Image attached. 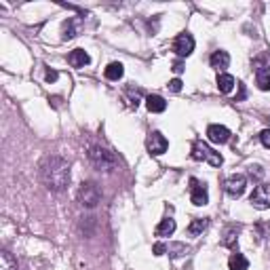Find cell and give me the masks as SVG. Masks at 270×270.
Wrapping results in <instances>:
<instances>
[{
  "mask_svg": "<svg viewBox=\"0 0 270 270\" xmlns=\"http://www.w3.org/2000/svg\"><path fill=\"white\" fill-rule=\"evenodd\" d=\"M40 180L49 190L60 192L70 184V165L60 156L44 158V163L40 165Z\"/></svg>",
  "mask_w": 270,
  "mask_h": 270,
  "instance_id": "1",
  "label": "cell"
},
{
  "mask_svg": "<svg viewBox=\"0 0 270 270\" xmlns=\"http://www.w3.org/2000/svg\"><path fill=\"white\" fill-rule=\"evenodd\" d=\"M89 158H91V163H93L95 167L105 169V171H112V169L116 167L114 154H112L110 150L101 148V146H91V148H89Z\"/></svg>",
  "mask_w": 270,
  "mask_h": 270,
  "instance_id": "2",
  "label": "cell"
},
{
  "mask_svg": "<svg viewBox=\"0 0 270 270\" xmlns=\"http://www.w3.org/2000/svg\"><path fill=\"white\" fill-rule=\"evenodd\" d=\"M192 158L194 160H207L209 165H213V167L222 165V156L215 150H211L205 142H201V139H196V142L192 144Z\"/></svg>",
  "mask_w": 270,
  "mask_h": 270,
  "instance_id": "3",
  "label": "cell"
},
{
  "mask_svg": "<svg viewBox=\"0 0 270 270\" xmlns=\"http://www.w3.org/2000/svg\"><path fill=\"white\" fill-rule=\"evenodd\" d=\"M78 198H80V203H83L85 207L93 209V207H95V205L99 203V198H101V192H99V188H97L95 184L87 182V184H83V186H80Z\"/></svg>",
  "mask_w": 270,
  "mask_h": 270,
  "instance_id": "4",
  "label": "cell"
},
{
  "mask_svg": "<svg viewBox=\"0 0 270 270\" xmlns=\"http://www.w3.org/2000/svg\"><path fill=\"white\" fill-rule=\"evenodd\" d=\"M249 201L255 209H270V184H260V186H255V190L251 192L249 196Z\"/></svg>",
  "mask_w": 270,
  "mask_h": 270,
  "instance_id": "5",
  "label": "cell"
},
{
  "mask_svg": "<svg viewBox=\"0 0 270 270\" xmlns=\"http://www.w3.org/2000/svg\"><path fill=\"white\" fill-rule=\"evenodd\" d=\"M146 146H148V152H150V154L160 156V154H165V152H167L169 142H167V137L163 135V133L152 131L150 137H148V142H146Z\"/></svg>",
  "mask_w": 270,
  "mask_h": 270,
  "instance_id": "6",
  "label": "cell"
},
{
  "mask_svg": "<svg viewBox=\"0 0 270 270\" xmlns=\"http://www.w3.org/2000/svg\"><path fill=\"white\" fill-rule=\"evenodd\" d=\"M190 198L196 207H203L209 203V194H207V186L203 182H198L196 178L190 180Z\"/></svg>",
  "mask_w": 270,
  "mask_h": 270,
  "instance_id": "7",
  "label": "cell"
},
{
  "mask_svg": "<svg viewBox=\"0 0 270 270\" xmlns=\"http://www.w3.org/2000/svg\"><path fill=\"white\" fill-rule=\"evenodd\" d=\"M245 186H247V178H245V175H241V173L230 175V178L226 180V184H224L228 196H232V198H239V196L245 192Z\"/></svg>",
  "mask_w": 270,
  "mask_h": 270,
  "instance_id": "8",
  "label": "cell"
},
{
  "mask_svg": "<svg viewBox=\"0 0 270 270\" xmlns=\"http://www.w3.org/2000/svg\"><path fill=\"white\" fill-rule=\"evenodd\" d=\"M173 51L178 53L180 57H188V55L194 51V38L188 32L180 34V36L175 38V42H173Z\"/></svg>",
  "mask_w": 270,
  "mask_h": 270,
  "instance_id": "9",
  "label": "cell"
},
{
  "mask_svg": "<svg viewBox=\"0 0 270 270\" xmlns=\"http://www.w3.org/2000/svg\"><path fill=\"white\" fill-rule=\"evenodd\" d=\"M207 137H209V142H213V144H226L230 139V131L224 125H209Z\"/></svg>",
  "mask_w": 270,
  "mask_h": 270,
  "instance_id": "10",
  "label": "cell"
},
{
  "mask_svg": "<svg viewBox=\"0 0 270 270\" xmlns=\"http://www.w3.org/2000/svg\"><path fill=\"white\" fill-rule=\"evenodd\" d=\"M255 83L262 91H270V66H260L255 70Z\"/></svg>",
  "mask_w": 270,
  "mask_h": 270,
  "instance_id": "11",
  "label": "cell"
},
{
  "mask_svg": "<svg viewBox=\"0 0 270 270\" xmlns=\"http://www.w3.org/2000/svg\"><path fill=\"white\" fill-rule=\"evenodd\" d=\"M228 64H230V55L226 51H215L211 55V68H215L220 74H222V70L228 68Z\"/></svg>",
  "mask_w": 270,
  "mask_h": 270,
  "instance_id": "12",
  "label": "cell"
},
{
  "mask_svg": "<svg viewBox=\"0 0 270 270\" xmlns=\"http://www.w3.org/2000/svg\"><path fill=\"white\" fill-rule=\"evenodd\" d=\"M68 62H70V66H74V68H85L91 60H89L87 51H83V49H74L72 53L68 55Z\"/></svg>",
  "mask_w": 270,
  "mask_h": 270,
  "instance_id": "13",
  "label": "cell"
},
{
  "mask_svg": "<svg viewBox=\"0 0 270 270\" xmlns=\"http://www.w3.org/2000/svg\"><path fill=\"white\" fill-rule=\"evenodd\" d=\"M146 105H148L150 112H156V114L167 110V101L163 99L160 95H148V97H146Z\"/></svg>",
  "mask_w": 270,
  "mask_h": 270,
  "instance_id": "14",
  "label": "cell"
},
{
  "mask_svg": "<svg viewBox=\"0 0 270 270\" xmlns=\"http://www.w3.org/2000/svg\"><path fill=\"white\" fill-rule=\"evenodd\" d=\"M228 266H230V270H247L249 268V260L245 257L243 253H232L230 255V260H228Z\"/></svg>",
  "mask_w": 270,
  "mask_h": 270,
  "instance_id": "15",
  "label": "cell"
},
{
  "mask_svg": "<svg viewBox=\"0 0 270 270\" xmlns=\"http://www.w3.org/2000/svg\"><path fill=\"white\" fill-rule=\"evenodd\" d=\"M173 232H175V220H171V218L163 220L156 226V237H171Z\"/></svg>",
  "mask_w": 270,
  "mask_h": 270,
  "instance_id": "16",
  "label": "cell"
},
{
  "mask_svg": "<svg viewBox=\"0 0 270 270\" xmlns=\"http://www.w3.org/2000/svg\"><path fill=\"white\" fill-rule=\"evenodd\" d=\"M207 226H209L207 218H196V220H192V224L188 226V234H190V237H198V234H201Z\"/></svg>",
  "mask_w": 270,
  "mask_h": 270,
  "instance_id": "17",
  "label": "cell"
},
{
  "mask_svg": "<svg viewBox=\"0 0 270 270\" xmlns=\"http://www.w3.org/2000/svg\"><path fill=\"white\" fill-rule=\"evenodd\" d=\"M232 87H234V76H230V74H226V72L218 74V89H220L222 93H230Z\"/></svg>",
  "mask_w": 270,
  "mask_h": 270,
  "instance_id": "18",
  "label": "cell"
},
{
  "mask_svg": "<svg viewBox=\"0 0 270 270\" xmlns=\"http://www.w3.org/2000/svg\"><path fill=\"white\" fill-rule=\"evenodd\" d=\"M123 74H125V68H123V64H110L108 68H105V78H110V80H121L123 78Z\"/></svg>",
  "mask_w": 270,
  "mask_h": 270,
  "instance_id": "19",
  "label": "cell"
},
{
  "mask_svg": "<svg viewBox=\"0 0 270 270\" xmlns=\"http://www.w3.org/2000/svg\"><path fill=\"white\" fill-rule=\"evenodd\" d=\"M0 270H17V262L13 260V255L9 251L0 253Z\"/></svg>",
  "mask_w": 270,
  "mask_h": 270,
  "instance_id": "20",
  "label": "cell"
},
{
  "mask_svg": "<svg viewBox=\"0 0 270 270\" xmlns=\"http://www.w3.org/2000/svg\"><path fill=\"white\" fill-rule=\"evenodd\" d=\"M237 234H239V228L230 226V228L226 230V234H224V239H222V245H226V247H232L234 241H237Z\"/></svg>",
  "mask_w": 270,
  "mask_h": 270,
  "instance_id": "21",
  "label": "cell"
},
{
  "mask_svg": "<svg viewBox=\"0 0 270 270\" xmlns=\"http://www.w3.org/2000/svg\"><path fill=\"white\" fill-rule=\"evenodd\" d=\"M186 251H188V249H186V245H184V243H173V245H169V253H171V257H182Z\"/></svg>",
  "mask_w": 270,
  "mask_h": 270,
  "instance_id": "22",
  "label": "cell"
},
{
  "mask_svg": "<svg viewBox=\"0 0 270 270\" xmlns=\"http://www.w3.org/2000/svg\"><path fill=\"white\" fill-rule=\"evenodd\" d=\"M76 23H78L76 19H70V21L66 23V28H64V32H66V34H64V38H66V40L76 36Z\"/></svg>",
  "mask_w": 270,
  "mask_h": 270,
  "instance_id": "23",
  "label": "cell"
},
{
  "mask_svg": "<svg viewBox=\"0 0 270 270\" xmlns=\"http://www.w3.org/2000/svg\"><path fill=\"white\" fill-rule=\"evenodd\" d=\"M260 142H262L266 148H270V129H264V131L260 133Z\"/></svg>",
  "mask_w": 270,
  "mask_h": 270,
  "instance_id": "24",
  "label": "cell"
},
{
  "mask_svg": "<svg viewBox=\"0 0 270 270\" xmlns=\"http://www.w3.org/2000/svg\"><path fill=\"white\" fill-rule=\"evenodd\" d=\"M169 89H171L173 93H180V91H182V80H180V78H173L171 83H169Z\"/></svg>",
  "mask_w": 270,
  "mask_h": 270,
  "instance_id": "25",
  "label": "cell"
},
{
  "mask_svg": "<svg viewBox=\"0 0 270 270\" xmlns=\"http://www.w3.org/2000/svg\"><path fill=\"white\" fill-rule=\"evenodd\" d=\"M165 251H167V247H165L163 243H156V245H154V253H156V255H163Z\"/></svg>",
  "mask_w": 270,
  "mask_h": 270,
  "instance_id": "26",
  "label": "cell"
},
{
  "mask_svg": "<svg viewBox=\"0 0 270 270\" xmlns=\"http://www.w3.org/2000/svg\"><path fill=\"white\" fill-rule=\"evenodd\" d=\"M46 80H49V83L57 80V72H55V70H49V72H46Z\"/></svg>",
  "mask_w": 270,
  "mask_h": 270,
  "instance_id": "27",
  "label": "cell"
},
{
  "mask_svg": "<svg viewBox=\"0 0 270 270\" xmlns=\"http://www.w3.org/2000/svg\"><path fill=\"white\" fill-rule=\"evenodd\" d=\"M173 72H175V74L184 72V66H182V62H175V64H173Z\"/></svg>",
  "mask_w": 270,
  "mask_h": 270,
  "instance_id": "28",
  "label": "cell"
}]
</instances>
